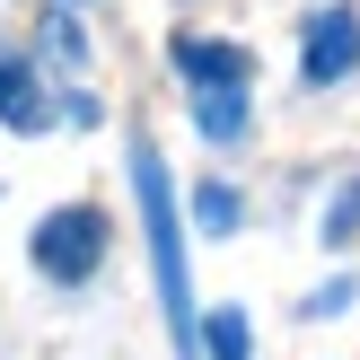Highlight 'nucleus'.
Wrapping results in <instances>:
<instances>
[{
    "label": "nucleus",
    "mask_w": 360,
    "mask_h": 360,
    "mask_svg": "<svg viewBox=\"0 0 360 360\" xmlns=\"http://www.w3.org/2000/svg\"><path fill=\"white\" fill-rule=\"evenodd\" d=\"M176 70H185V79H202V88H246V79H255V53L211 44V35H176Z\"/></svg>",
    "instance_id": "20e7f679"
},
{
    "label": "nucleus",
    "mask_w": 360,
    "mask_h": 360,
    "mask_svg": "<svg viewBox=\"0 0 360 360\" xmlns=\"http://www.w3.org/2000/svg\"><path fill=\"white\" fill-rule=\"evenodd\" d=\"M352 62H360V18H352V9H326V18L308 27L299 70H308V88H334V79H352Z\"/></svg>",
    "instance_id": "7ed1b4c3"
},
{
    "label": "nucleus",
    "mask_w": 360,
    "mask_h": 360,
    "mask_svg": "<svg viewBox=\"0 0 360 360\" xmlns=\"http://www.w3.org/2000/svg\"><path fill=\"white\" fill-rule=\"evenodd\" d=\"M132 193H141V220H150V273H158V308H167L176 352H193V281H185V220H176V193L167 167H158L150 141H132Z\"/></svg>",
    "instance_id": "f257e3e1"
},
{
    "label": "nucleus",
    "mask_w": 360,
    "mask_h": 360,
    "mask_svg": "<svg viewBox=\"0 0 360 360\" xmlns=\"http://www.w3.org/2000/svg\"><path fill=\"white\" fill-rule=\"evenodd\" d=\"M0 123H9V132H35V123H44V105H35V70H27V62H0Z\"/></svg>",
    "instance_id": "39448f33"
},
{
    "label": "nucleus",
    "mask_w": 360,
    "mask_h": 360,
    "mask_svg": "<svg viewBox=\"0 0 360 360\" xmlns=\"http://www.w3.org/2000/svg\"><path fill=\"white\" fill-rule=\"evenodd\" d=\"M193 123H202L211 141H238L246 132V88H202V97H193Z\"/></svg>",
    "instance_id": "423d86ee"
},
{
    "label": "nucleus",
    "mask_w": 360,
    "mask_h": 360,
    "mask_svg": "<svg viewBox=\"0 0 360 360\" xmlns=\"http://www.w3.org/2000/svg\"><path fill=\"white\" fill-rule=\"evenodd\" d=\"M202 352H211V360H246V316H238V308H211Z\"/></svg>",
    "instance_id": "0eeeda50"
},
{
    "label": "nucleus",
    "mask_w": 360,
    "mask_h": 360,
    "mask_svg": "<svg viewBox=\"0 0 360 360\" xmlns=\"http://www.w3.org/2000/svg\"><path fill=\"white\" fill-rule=\"evenodd\" d=\"M193 220H202L211 238H229V229H238V193H229V185H202V193H193Z\"/></svg>",
    "instance_id": "6e6552de"
},
{
    "label": "nucleus",
    "mask_w": 360,
    "mask_h": 360,
    "mask_svg": "<svg viewBox=\"0 0 360 360\" xmlns=\"http://www.w3.org/2000/svg\"><path fill=\"white\" fill-rule=\"evenodd\" d=\"M97 264H105V211L70 202V211H53V220L35 229V273L44 281H88Z\"/></svg>",
    "instance_id": "f03ea898"
}]
</instances>
